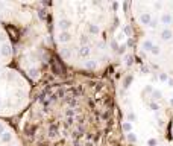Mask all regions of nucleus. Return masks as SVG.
I'll return each mask as SVG.
<instances>
[{"instance_id":"nucleus-5","label":"nucleus","mask_w":173,"mask_h":146,"mask_svg":"<svg viewBox=\"0 0 173 146\" xmlns=\"http://www.w3.org/2000/svg\"><path fill=\"white\" fill-rule=\"evenodd\" d=\"M0 146H26L17 130L5 119H0Z\"/></svg>"},{"instance_id":"nucleus-2","label":"nucleus","mask_w":173,"mask_h":146,"mask_svg":"<svg viewBox=\"0 0 173 146\" xmlns=\"http://www.w3.org/2000/svg\"><path fill=\"white\" fill-rule=\"evenodd\" d=\"M128 12L135 37H164L173 33V2H131Z\"/></svg>"},{"instance_id":"nucleus-1","label":"nucleus","mask_w":173,"mask_h":146,"mask_svg":"<svg viewBox=\"0 0 173 146\" xmlns=\"http://www.w3.org/2000/svg\"><path fill=\"white\" fill-rule=\"evenodd\" d=\"M124 5L111 2H55L50 23L55 47L67 65L82 73L103 70L135 35Z\"/></svg>"},{"instance_id":"nucleus-3","label":"nucleus","mask_w":173,"mask_h":146,"mask_svg":"<svg viewBox=\"0 0 173 146\" xmlns=\"http://www.w3.org/2000/svg\"><path fill=\"white\" fill-rule=\"evenodd\" d=\"M32 102V84L15 67L0 68V119L9 120L24 113Z\"/></svg>"},{"instance_id":"nucleus-4","label":"nucleus","mask_w":173,"mask_h":146,"mask_svg":"<svg viewBox=\"0 0 173 146\" xmlns=\"http://www.w3.org/2000/svg\"><path fill=\"white\" fill-rule=\"evenodd\" d=\"M18 8H20L18 3L0 2V68L12 65L15 59V53H17L15 37L9 24H14V26L23 24L18 15L24 11L17 12Z\"/></svg>"}]
</instances>
